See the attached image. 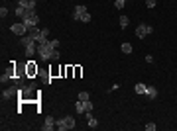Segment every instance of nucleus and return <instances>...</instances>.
Listing matches in <instances>:
<instances>
[{
  "instance_id": "obj_2",
  "label": "nucleus",
  "mask_w": 177,
  "mask_h": 131,
  "mask_svg": "<svg viewBox=\"0 0 177 131\" xmlns=\"http://www.w3.org/2000/svg\"><path fill=\"white\" fill-rule=\"evenodd\" d=\"M22 22H24L28 27H36L38 22H39V18L36 16V10H26V16L22 18Z\"/></svg>"
},
{
  "instance_id": "obj_23",
  "label": "nucleus",
  "mask_w": 177,
  "mask_h": 131,
  "mask_svg": "<svg viewBox=\"0 0 177 131\" xmlns=\"http://www.w3.org/2000/svg\"><path fill=\"white\" fill-rule=\"evenodd\" d=\"M156 127H157L156 123H148V125H146V129H148V131H156Z\"/></svg>"
},
{
  "instance_id": "obj_21",
  "label": "nucleus",
  "mask_w": 177,
  "mask_h": 131,
  "mask_svg": "<svg viewBox=\"0 0 177 131\" xmlns=\"http://www.w3.org/2000/svg\"><path fill=\"white\" fill-rule=\"evenodd\" d=\"M79 100H81V102H87V100H89V92H81V94H79Z\"/></svg>"
},
{
  "instance_id": "obj_3",
  "label": "nucleus",
  "mask_w": 177,
  "mask_h": 131,
  "mask_svg": "<svg viewBox=\"0 0 177 131\" xmlns=\"http://www.w3.org/2000/svg\"><path fill=\"white\" fill-rule=\"evenodd\" d=\"M55 123H57V129H61V131H67V129H73V127H75V118L67 116V118H61V119H57Z\"/></svg>"
},
{
  "instance_id": "obj_6",
  "label": "nucleus",
  "mask_w": 177,
  "mask_h": 131,
  "mask_svg": "<svg viewBox=\"0 0 177 131\" xmlns=\"http://www.w3.org/2000/svg\"><path fill=\"white\" fill-rule=\"evenodd\" d=\"M83 14H87V8L85 6H81V4L75 6V10H73V20H81V16H83Z\"/></svg>"
},
{
  "instance_id": "obj_14",
  "label": "nucleus",
  "mask_w": 177,
  "mask_h": 131,
  "mask_svg": "<svg viewBox=\"0 0 177 131\" xmlns=\"http://www.w3.org/2000/svg\"><path fill=\"white\" fill-rule=\"evenodd\" d=\"M26 10L28 8H24V6H16V16H20V20H22V18H24V16H26Z\"/></svg>"
},
{
  "instance_id": "obj_17",
  "label": "nucleus",
  "mask_w": 177,
  "mask_h": 131,
  "mask_svg": "<svg viewBox=\"0 0 177 131\" xmlns=\"http://www.w3.org/2000/svg\"><path fill=\"white\" fill-rule=\"evenodd\" d=\"M36 49H38V47H36V43H33V45H28V47H26V55H28V57H33Z\"/></svg>"
},
{
  "instance_id": "obj_9",
  "label": "nucleus",
  "mask_w": 177,
  "mask_h": 131,
  "mask_svg": "<svg viewBox=\"0 0 177 131\" xmlns=\"http://www.w3.org/2000/svg\"><path fill=\"white\" fill-rule=\"evenodd\" d=\"M20 6L28 8V10H36V0H20Z\"/></svg>"
},
{
  "instance_id": "obj_1",
  "label": "nucleus",
  "mask_w": 177,
  "mask_h": 131,
  "mask_svg": "<svg viewBox=\"0 0 177 131\" xmlns=\"http://www.w3.org/2000/svg\"><path fill=\"white\" fill-rule=\"evenodd\" d=\"M38 53H39V57H41V61H47V59H51V53H53V47L51 43H49V39L45 41H41V43H38Z\"/></svg>"
},
{
  "instance_id": "obj_20",
  "label": "nucleus",
  "mask_w": 177,
  "mask_h": 131,
  "mask_svg": "<svg viewBox=\"0 0 177 131\" xmlns=\"http://www.w3.org/2000/svg\"><path fill=\"white\" fill-rule=\"evenodd\" d=\"M81 22H83V24H89V22H91V14L89 12L83 14V16H81Z\"/></svg>"
},
{
  "instance_id": "obj_13",
  "label": "nucleus",
  "mask_w": 177,
  "mask_h": 131,
  "mask_svg": "<svg viewBox=\"0 0 177 131\" xmlns=\"http://www.w3.org/2000/svg\"><path fill=\"white\" fill-rule=\"evenodd\" d=\"M134 90H136V94H146L148 86H146V84H142V82H138V84L134 86Z\"/></svg>"
},
{
  "instance_id": "obj_10",
  "label": "nucleus",
  "mask_w": 177,
  "mask_h": 131,
  "mask_svg": "<svg viewBox=\"0 0 177 131\" xmlns=\"http://www.w3.org/2000/svg\"><path fill=\"white\" fill-rule=\"evenodd\" d=\"M146 96L150 100H156L157 98V90H156V86H148V90H146Z\"/></svg>"
},
{
  "instance_id": "obj_19",
  "label": "nucleus",
  "mask_w": 177,
  "mask_h": 131,
  "mask_svg": "<svg viewBox=\"0 0 177 131\" xmlns=\"http://www.w3.org/2000/svg\"><path fill=\"white\" fill-rule=\"evenodd\" d=\"M124 4H126V0H114V6H116L118 10H122V8H124Z\"/></svg>"
},
{
  "instance_id": "obj_8",
  "label": "nucleus",
  "mask_w": 177,
  "mask_h": 131,
  "mask_svg": "<svg viewBox=\"0 0 177 131\" xmlns=\"http://www.w3.org/2000/svg\"><path fill=\"white\" fill-rule=\"evenodd\" d=\"M20 43H22L24 47H28V45H33V43H36V39H33L30 33H26V35H22V37H20Z\"/></svg>"
},
{
  "instance_id": "obj_16",
  "label": "nucleus",
  "mask_w": 177,
  "mask_h": 131,
  "mask_svg": "<svg viewBox=\"0 0 177 131\" xmlns=\"http://www.w3.org/2000/svg\"><path fill=\"white\" fill-rule=\"evenodd\" d=\"M75 110H77V113H85V102L79 100L77 104H75Z\"/></svg>"
},
{
  "instance_id": "obj_22",
  "label": "nucleus",
  "mask_w": 177,
  "mask_h": 131,
  "mask_svg": "<svg viewBox=\"0 0 177 131\" xmlns=\"http://www.w3.org/2000/svg\"><path fill=\"white\" fill-rule=\"evenodd\" d=\"M87 111H92V102H91V100H87V102H85V113H87Z\"/></svg>"
},
{
  "instance_id": "obj_27",
  "label": "nucleus",
  "mask_w": 177,
  "mask_h": 131,
  "mask_svg": "<svg viewBox=\"0 0 177 131\" xmlns=\"http://www.w3.org/2000/svg\"><path fill=\"white\" fill-rule=\"evenodd\" d=\"M51 59H55V61L59 59V51H57V49H53V53H51Z\"/></svg>"
},
{
  "instance_id": "obj_28",
  "label": "nucleus",
  "mask_w": 177,
  "mask_h": 131,
  "mask_svg": "<svg viewBox=\"0 0 177 131\" xmlns=\"http://www.w3.org/2000/svg\"><path fill=\"white\" fill-rule=\"evenodd\" d=\"M81 72H83L81 71V67H75V76H81Z\"/></svg>"
},
{
  "instance_id": "obj_5",
  "label": "nucleus",
  "mask_w": 177,
  "mask_h": 131,
  "mask_svg": "<svg viewBox=\"0 0 177 131\" xmlns=\"http://www.w3.org/2000/svg\"><path fill=\"white\" fill-rule=\"evenodd\" d=\"M10 29H12V32L16 33V35H20V37H22V35H26V32H28V26L24 24V22H20V24H14V26L10 27Z\"/></svg>"
},
{
  "instance_id": "obj_24",
  "label": "nucleus",
  "mask_w": 177,
  "mask_h": 131,
  "mask_svg": "<svg viewBox=\"0 0 177 131\" xmlns=\"http://www.w3.org/2000/svg\"><path fill=\"white\" fill-rule=\"evenodd\" d=\"M146 6H148V8H154V6H156V0H146Z\"/></svg>"
},
{
  "instance_id": "obj_15",
  "label": "nucleus",
  "mask_w": 177,
  "mask_h": 131,
  "mask_svg": "<svg viewBox=\"0 0 177 131\" xmlns=\"http://www.w3.org/2000/svg\"><path fill=\"white\" fill-rule=\"evenodd\" d=\"M120 49H122V53H126V55H130L134 47H132L130 43H122V45H120Z\"/></svg>"
},
{
  "instance_id": "obj_11",
  "label": "nucleus",
  "mask_w": 177,
  "mask_h": 131,
  "mask_svg": "<svg viewBox=\"0 0 177 131\" xmlns=\"http://www.w3.org/2000/svg\"><path fill=\"white\" fill-rule=\"evenodd\" d=\"M33 74H38V67L33 65V61L28 63V76H33Z\"/></svg>"
},
{
  "instance_id": "obj_26",
  "label": "nucleus",
  "mask_w": 177,
  "mask_h": 131,
  "mask_svg": "<svg viewBox=\"0 0 177 131\" xmlns=\"http://www.w3.org/2000/svg\"><path fill=\"white\" fill-rule=\"evenodd\" d=\"M49 43H51V47H53V49H57V47H59V39H51Z\"/></svg>"
},
{
  "instance_id": "obj_18",
  "label": "nucleus",
  "mask_w": 177,
  "mask_h": 131,
  "mask_svg": "<svg viewBox=\"0 0 177 131\" xmlns=\"http://www.w3.org/2000/svg\"><path fill=\"white\" fill-rule=\"evenodd\" d=\"M126 26H128V16H120V27L124 29Z\"/></svg>"
},
{
  "instance_id": "obj_12",
  "label": "nucleus",
  "mask_w": 177,
  "mask_h": 131,
  "mask_svg": "<svg viewBox=\"0 0 177 131\" xmlns=\"http://www.w3.org/2000/svg\"><path fill=\"white\" fill-rule=\"evenodd\" d=\"M20 90V86H16V88H8V90H4V94H2V98H12L14 94Z\"/></svg>"
},
{
  "instance_id": "obj_25",
  "label": "nucleus",
  "mask_w": 177,
  "mask_h": 131,
  "mask_svg": "<svg viewBox=\"0 0 177 131\" xmlns=\"http://www.w3.org/2000/svg\"><path fill=\"white\" fill-rule=\"evenodd\" d=\"M0 16H2V18H6V16H8V10H6V8H4V6L0 8Z\"/></svg>"
},
{
  "instance_id": "obj_4",
  "label": "nucleus",
  "mask_w": 177,
  "mask_h": 131,
  "mask_svg": "<svg viewBox=\"0 0 177 131\" xmlns=\"http://www.w3.org/2000/svg\"><path fill=\"white\" fill-rule=\"evenodd\" d=\"M154 32V27L150 26V24H140V26L136 27V37H140V39H144L148 33Z\"/></svg>"
},
{
  "instance_id": "obj_7",
  "label": "nucleus",
  "mask_w": 177,
  "mask_h": 131,
  "mask_svg": "<svg viewBox=\"0 0 177 131\" xmlns=\"http://www.w3.org/2000/svg\"><path fill=\"white\" fill-rule=\"evenodd\" d=\"M55 121H57V119H53V118H45V125H41V131H51L53 127H55Z\"/></svg>"
}]
</instances>
